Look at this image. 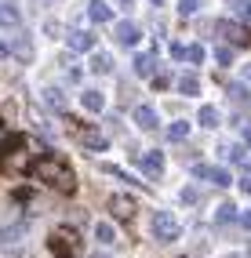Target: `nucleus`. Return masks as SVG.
<instances>
[{
  "instance_id": "f257e3e1",
  "label": "nucleus",
  "mask_w": 251,
  "mask_h": 258,
  "mask_svg": "<svg viewBox=\"0 0 251 258\" xmlns=\"http://www.w3.org/2000/svg\"><path fill=\"white\" fill-rule=\"evenodd\" d=\"M29 175L40 178V182H47L51 189H58V193H73V189H77V175H73V171L66 167L62 160H55V157L37 160V164L29 167Z\"/></svg>"
},
{
  "instance_id": "f03ea898",
  "label": "nucleus",
  "mask_w": 251,
  "mask_h": 258,
  "mask_svg": "<svg viewBox=\"0 0 251 258\" xmlns=\"http://www.w3.org/2000/svg\"><path fill=\"white\" fill-rule=\"evenodd\" d=\"M51 254H55V258H77V254H80L77 233H73V229H58V233H51Z\"/></svg>"
},
{
  "instance_id": "7ed1b4c3",
  "label": "nucleus",
  "mask_w": 251,
  "mask_h": 258,
  "mask_svg": "<svg viewBox=\"0 0 251 258\" xmlns=\"http://www.w3.org/2000/svg\"><path fill=\"white\" fill-rule=\"evenodd\" d=\"M178 233H182V226H178V218L171 211H157L153 215V236L157 240H178Z\"/></svg>"
},
{
  "instance_id": "20e7f679",
  "label": "nucleus",
  "mask_w": 251,
  "mask_h": 258,
  "mask_svg": "<svg viewBox=\"0 0 251 258\" xmlns=\"http://www.w3.org/2000/svg\"><path fill=\"white\" fill-rule=\"evenodd\" d=\"M193 175L204 178V182H211V185H229L233 182L226 167H211V164H193Z\"/></svg>"
},
{
  "instance_id": "39448f33",
  "label": "nucleus",
  "mask_w": 251,
  "mask_h": 258,
  "mask_svg": "<svg viewBox=\"0 0 251 258\" xmlns=\"http://www.w3.org/2000/svg\"><path fill=\"white\" fill-rule=\"evenodd\" d=\"M139 167H142L146 178H160V175H164V153H157V149L142 153V157H139Z\"/></svg>"
},
{
  "instance_id": "423d86ee",
  "label": "nucleus",
  "mask_w": 251,
  "mask_h": 258,
  "mask_svg": "<svg viewBox=\"0 0 251 258\" xmlns=\"http://www.w3.org/2000/svg\"><path fill=\"white\" fill-rule=\"evenodd\" d=\"M109 211L116 222H131L135 218V200L131 197H109Z\"/></svg>"
},
{
  "instance_id": "0eeeda50",
  "label": "nucleus",
  "mask_w": 251,
  "mask_h": 258,
  "mask_svg": "<svg viewBox=\"0 0 251 258\" xmlns=\"http://www.w3.org/2000/svg\"><path fill=\"white\" fill-rule=\"evenodd\" d=\"M113 33H116V40H120L124 47H135V44H139V37H142L135 22H116V29H113Z\"/></svg>"
},
{
  "instance_id": "6e6552de",
  "label": "nucleus",
  "mask_w": 251,
  "mask_h": 258,
  "mask_svg": "<svg viewBox=\"0 0 251 258\" xmlns=\"http://www.w3.org/2000/svg\"><path fill=\"white\" fill-rule=\"evenodd\" d=\"M22 146H26L22 135H4V139H0V164H8V160H11V153H19Z\"/></svg>"
},
{
  "instance_id": "1a4fd4ad",
  "label": "nucleus",
  "mask_w": 251,
  "mask_h": 258,
  "mask_svg": "<svg viewBox=\"0 0 251 258\" xmlns=\"http://www.w3.org/2000/svg\"><path fill=\"white\" fill-rule=\"evenodd\" d=\"M70 47H73V51H95V33H88V29H70Z\"/></svg>"
},
{
  "instance_id": "9d476101",
  "label": "nucleus",
  "mask_w": 251,
  "mask_h": 258,
  "mask_svg": "<svg viewBox=\"0 0 251 258\" xmlns=\"http://www.w3.org/2000/svg\"><path fill=\"white\" fill-rule=\"evenodd\" d=\"M215 29H219L226 40H233V44H247V40H251V33H244L240 26H233V22H219Z\"/></svg>"
},
{
  "instance_id": "9b49d317",
  "label": "nucleus",
  "mask_w": 251,
  "mask_h": 258,
  "mask_svg": "<svg viewBox=\"0 0 251 258\" xmlns=\"http://www.w3.org/2000/svg\"><path fill=\"white\" fill-rule=\"evenodd\" d=\"M19 22H22L19 8H15V4H0V26H4V29H19Z\"/></svg>"
},
{
  "instance_id": "f8f14e48",
  "label": "nucleus",
  "mask_w": 251,
  "mask_h": 258,
  "mask_svg": "<svg viewBox=\"0 0 251 258\" xmlns=\"http://www.w3.org/2000/svg\"><path fill=\"white\" fill-rule=\"evenodd\" d=\"M135 124H139L142 131H153V127H157V113H153V106H139V109H135Z\"/></svg>"
},
{
  "instance_id": "ddd939ff",
  "label": "nucleus",
  "mask_w": 251,
  "mask_h": 258,
  "mask_svg": "<svg viewBox=\"0 0 251 258\" xmlns=\"http://www.w3.org/2000/svg\"><path fill=\"white\" fill-rule=\"evenodd\" d=\"M80 102H84V109H88V113H102V109H106L102 91H84V95H80Z\"/></svg>"
},
{
  "instance_id": "4468645a",
  "label": "nucleus",
  "mask_w": 251,
  "mask_h": 258,
  "mask_svg": "<svg viewBox=\"0 0 251 258\" xmlns=\"http://www.w3.org/2000/svg\"><path fill=\"white\" fill-rule=\"evenodd\" d=\"M22 236H26V226H8V229H0V247H15Z\"/></svg>"
},
{
  "instance_id": "2eb2a0df",
  "label": "nucleus",
  "mask_w": 251,
  "mask_h": 258,
  "mask_svg": "<svg viewBox=\"0 0 251 258\" xmlns=\"http://www.w3.org/2000/svg\"><path fill=\"white\" fill-rule=\"evenodd\" d=\"M88 15H91V22H109V19H113L109 4H102V0H91V4H88Z\"/></svg>"
},
{
  "instance_id": "dca6fc26",
  "label": "nucleus",
  "mask_w": 251,
  "mask_h": 258,
  "mask_svg": "<svg viewBox=\"0 0 251 258\" xmlns=\"http://www.w3.org/2000/svg\"><path fill=\"white\" fill-rule=\"evenodd\" d=\"M215 222H219V226H226V222H240V211L233 208V204H219V208H215Z\"/></svg>"
},
{
  "instance_id": "f3484780",
  "label": "nucleus",
  "mask_w": 251,
  "mask_h": 258,
  "mask_svg": "<svg viewBox=\"0 0 251 258\" xmlns=\"http://www.w3.org/2000/svg\"><path fill=\"white\" fill-rule=\"evenodd\" d=\"M197 124H200V127H219V109H215V106H200Z\"/></svg>"
},
{
  "instance_id": "a211bd4d",
  "label": "nucleus",
  "mask_w": 251,
  "mask_h": 258,
  "mask_svg": "<svg viewBox=\"0 0 251 258\" xmlns=\"http://www.w3.org/2000/svg\"><path fill=\"white\" fill-rule=\"evenodd\" d=\"M178 91H182V95H197V91H200V77H197V73H182V77H178Z\"/></svg>"
},
{
  "instance_id": "6ab92c4d",
  "label": "nucleus",
  "mask_w": 251,
  "mask_h": 258,
  "mask_svg": "<svg viewBox=\"0 0 251 258\" xmlns=\"http://www.w3.org/2000/svg\"><path fill=\"white\" fill-rule=\"evenodd\" d=\"M80 146H88V149H106V135H98V131H80Z\"/></svg>"
},
{
  "instance_id": "aec40b11",
  "label": "nucleus",
  "mask_w": 251,
  "mask_h": 258,
  "mask_svg": "<svg viewBox=\"0 0 251 258\" xmlns=\"http://www.w3.org/2000/svg\"><path fill=\"white\" fill-rule=\"evenodd\" d=\"M135 73H139V77H149V73H153V51L135 55Z\"/></svg>"
},
{
  "instance_id": "412c9836",
  "label": "nucleus",
  "mask_w": 251,
  "mask_h": 258,
  "mask_svg": "<svg viewBox=\"0 0 251 258\" xmlns=\"http://www.w3.org/2000/svg\"><path fill=\"white\" fill-rule=\"evenodd\" d=\"M186 135H190V124H186V120H175V124L167 127V139H171V142H182Z\"/></svg>"
},
{
  "instance_id": "4be33fe9",
  "label": "nucleus",
  "mask_w": 251,
  "mask_h": 258,
  "mask_svg": "<svg viewBox=\"0 0 251 258\" xmlns=\"http://www.w3.org/2000/svg\"><path fill=\"white\" fill-rule=\"evenodd\" d=\"M44 102H47L51 109H66V98H62L58 88H47V91H44Z\"/></svg>"
},
{
  "instance_id": "5701e85b",
  "label": "nucleus",
  "mask_w": 251,
  "mask_h": 258,
  "mask_svg": "<svg viewBox=\"0 0 251 258\" xmlns=\"http://www.w3.org/2000/svg\"><path fill=\"white\" fill-rule=\"evenodd\" d=\"M95 236L102 240V244H113V240H116V233H113L109 222H98V226H95Z\"/></svg>"
},
{
  "instance_id": "b1692460",
  "label": "nucleus",
  "mask_w": 251,
  "mask_h": 258,
  "mask_svg": "<svg viewBox=\"0 0 251 258\" xmlns=\"http://www.w3.org/2000/svg\"><path fill=\"white\" fill-rule=\"evenodd\" d=\"M91 70L95 73H109V55H95L91 58Z\"/></svg>"
},
{
  "instance_id": "393cba45",
  "label": "nucleus",
  "mask_w": 251,
  "mask_h": 258,
  "mask_svg": "<svg viewBox=\"0 0 251 258\" xmlns=\"http://www.w3.org/2000/svg\"><path fill=\"white\" fill-rule=\"evenodd\" d=\"M215 58H219L222 66H233V47H219V51H215Z\"/></svg>"
},
{
  "instance_id": "a878e982",
  "label": "nucleus",
  "mask_w": 251,
  "mask_h": 258,
  "mask_svg": "<svg viewBox=\"0 0 251 258\" xmlns=\"http://www.w3.org/2000/svg\"><path fill=\"white\" fill-rule=\"evenodd\" d=\"M200 0H178V15H193Z\"/></svg>"
},
{
  "instance_id": "bb28decb",
  "label": "nucleus",
  "mask_w": 251,
  "mask_h": 258,
  "mask_svg": "<svg viewBox=\"0 0 251 258\" xmlns=\"http://www.w3.org/2000/svg\"><path fill=\"white\" fill-rule=\"evenodd\" d=\"M186 58H190V62H204V47H200V44H193V47L186 51Z\"/></svg>"
},
{
  "instance_id": "cd10ccee",
  "label": "nucleus",
  "mask_w": 251,
  "mask_h": 258,
  "mask_svg": "<svg viewBox=\"0 0 251 258\" xmlns=\"http://www.w3.org/2000/svg\"><path fill=\"white\" fill-rule=\"evenodd\" d=\"M15 51H19V58H29V55H33V47H29V40H19V44H15Z\"/></svg>"
},
{
  "instance_id": "c85d7f7f",
  "label": "nucleus",
  "mask_w": 251,
  "mask_h": 258,
  "mask_svg": "<svg viewBox=\"0 0 251 258\" xmlns=\"http://www.w3.org/2000/svg\"><path fill=\"white\" fill-rule=\"evenodd\" d=\"M237 15H240V22L251 26V4H237Z\"/></svg>"
},
{
  "instance_id": "c756f323",
  "label": "nucleus",
  "mask_w": 251,
  "mask_h": 258,
  "mask_svg": "<svg viewBox=\"0 0 251 258\" xmlns=\"http://www.w3.org/2000/svg\"><path fill=\"white\" fill-rule=\"evenodd\" d=\"M186 51H190L186 44H171V58H186Z\"/></svg>"
},
{
  "instance_id": "7c9ffc66",
  "label": "nucleus",
  "mask_w": 251,
  "mask_h": 258,
  "mask_svg": "<svg viewBox=\"0 0 251 258\" xmlns=\"http://www.w3.org/2000/svg\"><path fill=\"white\" fill-rule=\"evenodd\" d=\"M229 95H233V98H247V91L240 88V84H233V88H229Z\"/></svg>"
},
{
  "instance_id": "2f4dec72",
  "label": "nucleus",
  "mask_w": 251,
  "mask_h": 258,
  "mask_svg": "<svg viewBox=\"0 0 251 258\" xmlns=\"http://www.w3.org/2000/svg\"><path fill=\"white\" fill-rule=\"evenodd\" d=\"M240 226H244V229H251V211H240Z\"/></svg>"
},
{
  "instance_id": "473e14b6",
  "label": "nucleus",
  "mask_w": 251,
  "mask_h": 258,
  "mask_svg": "<svg viewBox=\"0 0 251 258\" xmlns=\"http://www.w3.org/2000/svg\"><path fill=\"white\" fill-rule=\"evenodd\" d=\"M240 189H244V193H251V175H244V178H240Z\"/></svg>"
},
{
  "instance_id": "72a5a7b5",
  "label": "nucleus",
  "mask_w": 251,
  "mask_h": 258,
  "mask_svg": "<svg viewBox=\"0 0 251 258\" xmlns=\"http://www.w3.org/2000/svg\"><path fill=\"white\" fill-rule=\"evenodd\" d=\"M244 80H247V84H251V66H244Z\"/></svg>"
},
{
  "instance_id": "f704fd0d",
  "label": "nucleus",
  "mask_w": 251,
  "mask_h": 258,
  "mask_svg": "<svg viewBox=\"0 0 251 258\" xmlns=\"http://www.w3.org/2000/svg\"><path fill=\"white\" fill-rule=\"evenodd\" d=\"M0 58H8V47H4V40H0Z\"/></svg>"
},
{
  "instance_id": "c9c22d12",
  "label": "nucleus",
  "mask_w": 251,
  "mask_h": 258,
  "mask_svg": "<svg viewBox=\"0 0 251 258\" xmlns=\"http://www.w3.org/2000/svg\"><path fill=\"white\" fill-rule=\"evenodd\" d=\"M0 139H4V120H0Z\"/></svg>"
},
{
  "instance_id": "e433bc0d",
  "label": "nucleus",
  "mask_w": 251,
  "mask_h": 258,
  "mask_svg": "<svg viewBox=\"0 0 251 258\" xmlns=\"http://www.w3.org/2000/svg\"><path fill=\"white\" fill-rule=\"evenodd\" d=\"M91 258H109V254H91Z\"/></svg>"
},
{
  "instance_id": "4c0bfd02",
  "label": "nucleus",
  "mask_w": 251,
  "mask_h": 258,
  "mask_svg": "<svg viewBox=\"0 0 251 258\" xmlns=\"http://www.w3.org/2000/svg\"><path fill=\"white\" fill-rule=\"evenodd\" d=\"M153 4H160V0H153Z\"/></svg>"
}]
</instances>
